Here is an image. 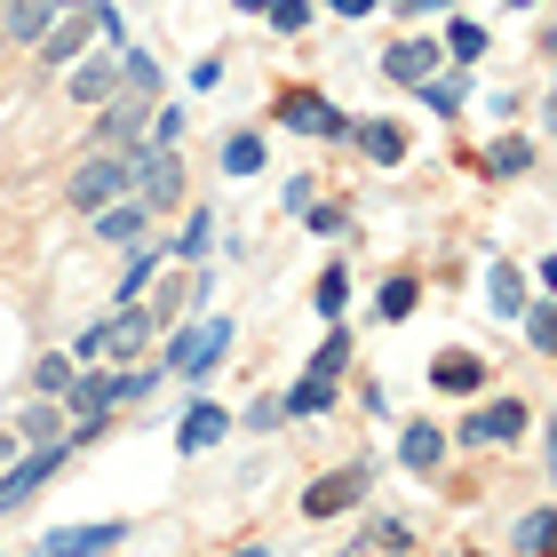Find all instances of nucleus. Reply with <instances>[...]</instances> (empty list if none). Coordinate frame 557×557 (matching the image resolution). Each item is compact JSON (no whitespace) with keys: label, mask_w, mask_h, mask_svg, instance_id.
<instances>
[{"label":"nucleus","mask_w":557,"mask_h":557,"mask_svg":"<svg viewBox=\"0 0 557 557\" xmlns=\"http://www.w3.org/2000/svg\"><path fill=\"white\" fill-rule=\"evenodd\" d=\"M128 160H136V199L144 208H175V199H184V151L175 144H136Z\"/></svg>","instance_id":"f257e3e1"},{"label":"nucleus","mask_w":557,"mask_h":557,"mask_svg":"<svg viewBox=\"0 0 557 557\" xmlns=\"http://www.w3.org/2000/svg\"><path fill=\"white\" fill-rule=\"evenodd\" d=\"M136 191V160L128 151H104V160H88L81 175H72V208H112V199Z\"/></svg>","instance_id":"f03ea898"},{"label":"nucleus","mask_w":557,"mask_h":557,"mask_svg":"<svg viewBox=\"0 0 557 557\" xmlns=\"http://www.w3.org/2000/svg\"><path fill=\"white\" fill-rule=\"evenodd\" d=\"M223 350H232V319H191L184 335L168 343V367H175V374H191V383H199V374H208V367L223 359Z\"/></svg>","instance_id":"7ed1b4c3"},{"label":"nucleus","mask_w":557,"mask_h":557,"mask_svg":"<svg viewBox=\"0 0 557 557\" xmlns=\"http://www.w3.org/2000/svg\"><path fill=\"white\" fill-rule=\"evenodd\" d=\"M151 343V311H120V319H96L88 335H81V359H136V350Z\"/></svg>","instance_id":"20e7f679"},{"label":"nucleus","mask_w":557,"mask_h":557,"mask_svg":"<svg viewBox=\"0 0 557 557\" xmlns=\"http://www.w3.org/2000/svg\"><path fill=\"white\" fill-rule=\"evenodd\" d=\"M64 454H72V446L57 438V446H33V454H24V462H16V470H0V510H16V502H33V494L48 486V478L64 470Z\"/></svg>","instance_id":"39448f33"},{"label":"nucleus","mask_w":557,"mask_h":557,"mask_svg":"<svg viewBox=\"0 0 557 557\" xmlns=\"http://www.w3.org/2000/svg\"><path fill=\"white\" fill-rule=\"evenodd\" d=\"M120 542H128V525H57V534H48L40 542V557H104V549H120Z\"/></svg>","instance_id":"423d86ee"},{"label":"nucleus","mask_w":557,"mask_h":557,"mask_svg":"<svg viewBox=\"0 0 557 557\" xmlns=\"http://www.w3.org/2000/svg\"><path fill=\"white\" fill-rule=\"evenodd\" d=\"M359 494H367V462H350V470L319 478V486L302 494V518H335V510H359Z\"/></svg>","instance_id":"0eeeda50"},{"label":"nucleus","mask_w":557,"mask_h":557,"mask_svg":"<svg viewBox=\"0 0 557 557\" xmlns=\"http://www.w3.org/2000/svg\"><path fill=\"white\" fill-rule=\"evenodd\" d=\"M278 120H287L295 136H350V120L326 104V96H311V88H295L287 104H278Z\"/></svg>","instance_id":"6e6552de"},{"label":"nucleus","mask_w":557,"mask_h":557,"mask_svg":"<svg viewBox=\"0 0 557 557\" xmlns=\"http://www.w3.org/2000/svg\"><path fill=\"white\" fill-rule=\"evenodd\" d=\"M112 407H120V383H112V374H88V383L72 374V391H64V414L81 422V430H104V414H112Z\"/></svg>","instance_id":"1a4fd4ad"},{"label":"nucleus","mask_w":557,"mask_h":557,"mask_svg":"<svg viewBox=\"0 0 557 557\" xmlns=\"http://www.w3.org/2000/svg\"><path fill=\"white\" fill-rule=\"evenodd\" d=\"M518 430H525V407H518V398H494V407H478L462 422V438L470 446H502V438H518Z\"/></svg>","instance_id":"9d476101"},{"label":"nucleus","mask_w":557,"mask_h":557,"mask_svg":"<svg viewBox=\"0 0 557 557\" xmlns=\"http://www.w3.org/2000/svg\"><path fill=\"white\" fill-rule=\"evenodd\" d=\"M223 430H232V414H223V407H208V398H191V407H184V422H175V446H184V454H208V446L223 438Z\"/></svg>","instance_id":"9b49d317"},{"label":"nucleus","mask_w":557,"mask_h":557,"mask_svg":"<svg viewBox=\"0 0 557 557\" xmlns=\"http://www.w3.org/2000/svg\"><path fill=\"white\" fill-rule=\"evenodd\" d=\"M144 199H120V208H96V239L104 247H144Z\"/></svg>","instance_id":"f8f14e48"},{"label":"nucleus","mask_w":557,"mask_h":557,"mask_svg":"<svg viewBox=\"0 0 557 557\" xmlns=\"http://www.w3.org/2000/svg\"><path fill=\"white\" fill-rule=\"evenodd\" d=\"M335 407V374H302V383L278 398V422H311V414H326Z\"/></svg>","instance_id":"ddd939ff"},{"label":"nucleus","mask_w":557,"mask_h":557,"mask_svg":"<svg viewBox=\"0 0 557 557\" xmlns=\"http://www.w3.org/2000/svg\"><path fill=\"white\" fill-rule=\"evenodd\" d=\"M383 72H391V81H430V72H438V40H398L391 48V57H383Z\"/></svg>","instance_id":"4468645a"},{"label":"nucleus","mask_w":557,"mask_h":557,"mask_svg":"<svg viewBox=\"0 0 557 557\" xmlns=\"http://www.w3.org/2000/svg\"><path fill=\"white\" fill-rule=\"evenodd\" d=\"M430 383H438V391H454V398H470L478 383H486V359H470V350H446V359L430 367Z\"/></svg>","instance_id":"2eb2a0df"},{"label":"nucleus","mask_w":557,"mask_h":557,"mask_svg":"<svg viewBox=\"0 0 557 557\" xmlns=\"http://www.w3.org/2000/svg\"><path fill=\"white\" fill-rule=\"evenodd\" d=\"M350 136H359V151H367L374 168H398V160H407V128H391V120H367V128H350Z\"/></svg>","instance_id":"dca6fc26"},{"label":"nucleus","mask_w":557,"mask_h":557,"mask_svg":"<svg viewBox=\"0 0 557 557\" xmlns=\"http://www.w3.org/2000/svg\"><path fill=\"white\" fill-rule=\"evenodd\" d=\"M398 462H407V470H438V462H446L438 422H407V438H398Z\"/></svg>","instance_id":"f3484780"},{"label":"nucleus","mask_w":557,"mask_h":557,"mask_svg":"<svg viewBox=\"0 0 557 557\" xmlns=\"http://www.w3.org/2000/svg\"><path fill=\"white\" fill-rule=\"evenodd\" d=\"M486 311H494V319H518V311H525V278H518L510 263H486Z\"/></svg>","instance_id":"a211bd4d"},{"label":"nucleus","mask_w":557,"mask_h":557,"mask_svg":"<svg viewBox=\"0 0 557 557\" xmlns=\"http://www.w3.org/2000/svg\"><path fill=\"white\" fill-rule=\"evenodd\" d=\"M144 104H151V96H136V104H112V112H104V136H112L120 151H136V144H144Z\"/></svg>","instance_id":"6ab92c4d"},{"label":"nucleus","mask_w":557,"mask_h":557,"mask_svg":"<svg viewBox=\"0 0 557 557\" xmlns=\"http://www.w3.org/2000/svg\"><path fill=\"white\" fill-rule=\"evenodd\" d=\"M112 88H120V57H112V64H81V72H72V96H81V104H104Z\"/></svg>","instance_id":"aec40b11"},{"label":"nucleus","mask_w":557,"mask_h":557,"mask_svg":"<svg viewBox=\"0 0 557 557\" xmlns=\"http://www.w3.org/2000/svg\"><path fill=\"white\" fill-rule=\"evenodd\" d=\"M525 168H534V144H525V136H494L486 175H525Z\"/></svg>","instance_id":"412c9836"},{"label":"nucleus","mask_w":557,"mask_h":557,"mask_svg":"<svg viewBox=\"0 0 557 557\" xmlns=\"http://www.w3.org/2000/svg\"><path fill=\"white\" fill-rule=\"evenodd\" d=\"M446 57H454V64H478V57H486V24L454 16V24H446Z\"/></svg>","instance_id":"4be33fe9"},{"label":"nucleus","mask_w":557,"mask_h":557,"mask_svg":"<svg viewBox=\"0 0 557 557\" xmlns=\"http://www.w3.org/2000/svg\"><path fill=\"white\" fill-rule=\"evenodd\" d=\"M414 88H422V104L438 112V120L462 112V72H430V81H414Z\"/></svg>","instance_id":"5701e85b"},{"label":"nucleus","mask_w":557,"mask_h":557,"mask_svg":"<svg viewBox=\"0 0 557 557\" xmlns=\"http://www.w3.org/2000/svg\"><path fill=\"white\" fill-rule=\"evenodd\" d=\"M120 81H128L136 96H160V64H151L144 48H120Z\"/></svg>","instance_id":"b1692460"},{"label":"nucleus","mask_w":557,"mask_h":557,"mask_svg":"<svg viewBox=\"0 0 557 557\" xmlns=\"http://www.w3.org/2000/svg\"><path fill=\"white\" fill-rule=\"evenodd\" d=\"M0 24H9V40H40V33H48V0H16Z\"/></svg>","instance_id":"393cba45"},{"label":"nucleus","mask_w":557,"mask_h":557,"mask_svg":"<svg viewBox=\"0 0 557 557\" xmlns=\"http://www.w3.org/2000/svg\"><path fill=\"white\" fill-rule=\"evenodd\" d=\"M256 168H263V136L239 128L232 144H223V175H256Z\"/></svg>","instance_id":"a878e982"},{"label":"nucleus","mask_w":557,"mask_h":557,"mask_svg":"<svg viewBox=\"0 0 557 557\" xmlns=\"http://www.w3.org/2000/svg\"><path fill=\"white\" fill-rule=\"evenodd\" d=\"M510 549H518V557H542V549H549V510H525L518 534H510Z\"/></svg>","instance_id":"bb28decb"},{"label":"nucleus","mask_w":557,"mask_h":557,"mask_svg":"<svg viewBox=\"0 0 557 557\" xmlns=\"http://www.w3.org/2000/svg\"><path fill=\"white\" fill-rule=\"evenodd\" d=\"M311 302H319L326 319H343V302H350V271H343V263H335V271H319V295H311Z\"/></svg>","instance_id":"cd10ccee"},{"label":"nucleus","mask_w":557,"mask_h":557,"mask_svg":"<svg viewBox=\"0 0 557 557\" xmlns=\"http://www.w3.org/2000/svg\"><path fill=\"white\" fill-rule=\"evenodd\" d=\"M525 335H534V350L557 343V311H549V295H525Z\"/></svg>","instance_id":"c85d7f7f"},{"label":"nucleus","mask_w":557,"mask_h":557,"mask_svg":"<svg viewBox=\"0 0 557 557\" xmlns=\"http://www.w3.org/2000/svg\"><path fill=\"white\" fill-rule=\"evenodd\" d=\"M16 438H24V446H57V414H48V407H33V414L16 422Z\"/></svg>","instance_id":"c756f323"},{"label":"nucleus","mask_w":557,"mask_h":557,"mask_svg":"<svg viewBox=\"0 0 557 557\" xmlns=\"http://www.w3.org/2000/svg\"><path fill=\"white\" fill-rule=\"evenodd\" d=\"M343 359H350V335H326V343L311 350V374H343Z\"/></svg>","instance_id":"7c9ffc66"},{"label":"nucleus","mask_w":557,"mask_h":557,"mask_svg":"<svg viewBox=\"0 0 557 557\" xmlns=\"http://www.w3.org/2000/svg\"><path fill=\"white\" fill-rule=\"evenodd\" d=\"M414 295H422L414 278H391V287H383V319H407V311H414Z\"/></svg>","instance_id":"2f4dec72"},{"label":"nucleus","mask_w":557,"mask_h":557,"mask_svg":"<svg viewBox=\"0 0 557 557\" xmlns=\"http://www.w3.org/2000/svg\"><path fill=\"white\" fill-rule=\"evenodd\" d=\"M33 383L64 398V391H72V359H40V367H33Z\"/></svg>","instance_id":"473e14b6"},{"label":"nucleus","mask_w":557,"mask_h":557,"mask_svg":"<svg viewBox=\"0 0 557 557\" xmlns=\"http://www.w3.org/2000/svg\"><path fill=\"white\" fill-rule=\"evenodd\" d=\"M271 24L278 33H302V24H311V0H271Z\"/></svg>","instance_id":"72a5a7b5"},{"label":"nucleus","mask_w":557,"mask_h":557,"mask_svg":"<svg viewBox=\"0 0 557 557\" xmlns=\"http://www.w3.org/2000/svg\"><path fill=\"white\" fill-rule=\"evenodd\" d=\"M208 232H215V215H191V232H184V263L208 256Z\"/></svg>","instance_id":"f704fd0d"},{"label":"nucleus","mask_w":557,"mask_h":557,"mask_svg":"<svg viewBox=\"0 0 557 557\" xmlns=\"http://www.w3.org/2000/svg\"><path fill=\"white\" fill-rule=\"evenodd\" d=\"M359 549H407V525H398V518H383V525H374V534H367Z\"/></svg>","instance_id":"c9c22d12"},{"label":"nucleus","mask_w":557,"mask_h":557,"mask_svg":"<svg viewBox=\"0 0 557 557\" xmlns=\"http://www.w3.org/2000/svg\"><path fill=\"white\" fill-rule=\"evenodd\" d=\"M151 136H160V144H175V136H184V104H168L160 120H151Z\"/></svg>","instance_id":"e433bc0d"},{"label":"nucleus","mask_w":557,"mask_h":557,"mask_svg":"<svg viewBox=\"0 0 557 557\" xmlns=\"http://www.w3.org/2000/svg\"><path fill=\"white\" fill-rule=\"evenodd\" d=\"M407 16H430V9H454V0H398Z\"/></svg>","instance_id":"4c0bfd02"},{"label":"nucleus","mask_w":557,"mask_h":557,"mask_svg":"<svg viewBox=\"0 0 557 557\" xmlns=\"http://www.w3.org/2000/svg\"><path fill=\"white\" fill-rule=\"evenodd\" d=\"M335 16H374V0H335Z\"/></svg>","instance_id":"58836bf2"},{"label":"nucleus","mask_w":557,"mask_h":557,"mask_svg":"<svg viewBox=\"0 0 557 557\" xmlns=\"http://www.w3.org/2000/svg\"><path fill=\"white\" fill-rule=\"evenodd\" d=\"M232 9H247V16H256V9H271V0H232Z\"/></svg>","instance_id":"ea45409f"},{"label":"nucleus","mask_w":557,"mask_h":557,"mask_svg":"<svg viewBox=\"0 0 557 557\" xmlns=\"http://www.w3.org/2000/svg\"><path fill=\"white\" fill-rule=\"evenodd\" d=\"M232 557H271V549H256V542H247V549H232Z\"/></svg>","instance_id":"a19ab883"},{"label":"nucleus","mask_w":557,"mask_h":557,"mask_svg":"<svg viewBox=\"0 0 557 557\" xmlns=\"http://www.w3.org/2000/svg\"><path fill=\"white\" fill-rule=\"evenodd\" d=\"M9 9H16V0H0V16H9Z\"/></svg>","instance_id":"79ce46f5"}]
</instances>
